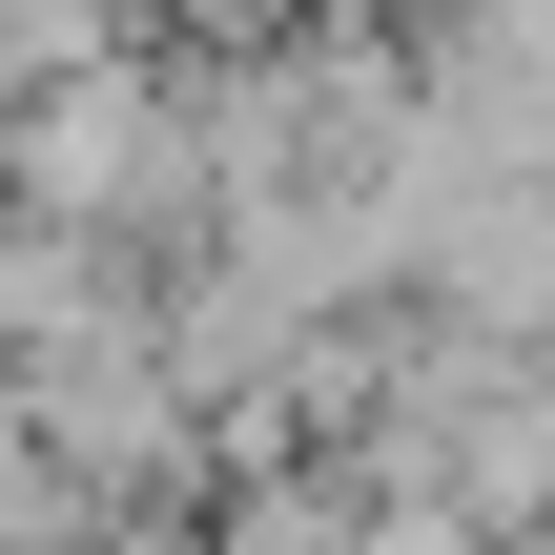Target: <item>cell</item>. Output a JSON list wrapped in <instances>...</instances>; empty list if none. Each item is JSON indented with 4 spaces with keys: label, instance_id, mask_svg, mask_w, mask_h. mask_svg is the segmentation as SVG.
<instances>
[{
    "label": "cell",
    "instance_id": "cell-1",
    "mask_svg": "<svg viewBox=\"0 0 555 555\" xmlns=\"http://www.w3.org/2000/svg\"><path fill=\"white\" fill-rule=\"evenodd\" d=\"M0 165H21L41 227L144 247V268L206 227V144H185V62H165V41H103V62H62V82H21V103H0Z\"/></svg>",
    "mask_w": 555,
    "mask_h": 555
},
{
    "label": "cell",
    "instance_id": "cell-2",
    "mask_svg": "<svg viewBox=\"0 0 555 555\" xmlns=\"http://www.w3.org/2000/svg\"><path fill=\"white\" fill-rule=\"evenodd\" d=\"M0 206H21V165H0Z\"/></svg>",
    "mask_w": 555,
    "mask_h": 555
},
{
    "label": "cell",
    "instance_id": "cell-3",
    "mask_svg": "<svg viewBox=\"0 0 555 555\" xmlns=\"http://www.w3.org/2000/svg\"><path fill=\"white\" fill-rule=\"evenodd\" d=\"M515 555H555V535H515Z\"/></svg>",
    "mask_w": 555,
    "mask_h": 555
}]
</instances>
